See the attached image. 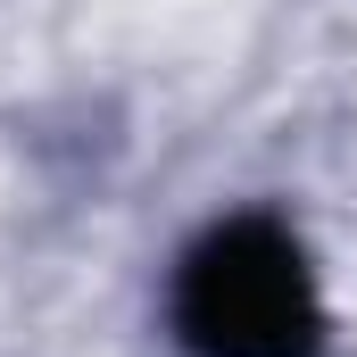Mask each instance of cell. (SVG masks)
Here are the masks:
<instances>
[{
  "mask_svg": "<svg viewBox=\"0 0 357 357\" xmlns=\"http://www.w3.org/2000/svg\"><path fill=\"white\" fill-rule=\"evenodd\" d=\"M175 333L191 357H316L324 316H316V282H307L299 241L266 216L208 233L183 258Z\"/></svg>",
  "mask_w": 357,
  "mask_h": 357,
  "instance_id": "obj_1",
  "label": "cell"
}]
</instances>
